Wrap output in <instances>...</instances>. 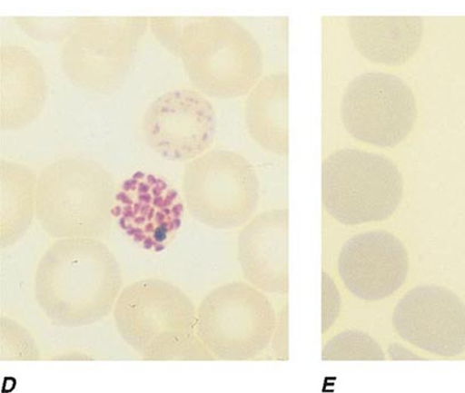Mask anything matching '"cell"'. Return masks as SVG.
Listing matches in <instances>:
<instances>
[{
	"label": "cell",
	"instance_id": "cell-1",
	"mask_svg": "<svg viewBox=\"0 0 465 393\" xmlns=\"http://www.w3.org/2000/svg\"><path fill=\"white\" fill-rule=\"evenodd\" d=\"M123 285L122 267L101 240L60 239L40 259L35 297L52 324L80 329L114 311Z\"/></svg>",
	"mask_w": 465,
	"mask_h": 393
},
{
	"label": "cell",
	"instance_id": "cell-2",
	"mask_svg": "<svg viewBox=\"0 0 465 393\" xmlns=\"http://www.w3.org/2000/svg\"><path fill=\"white\" fill-rule=\"evenodd\" d=\"M116 329L143 359L213 360L198 335V309L176 285L145 279L128 285L114 309Z\"/></svg>",
	"mask_w": 465,
	"mask_h": 393
},
{
	"label": "cell",
	"instance_id": "cell-3",
	"mask_svg": "<svg viewBox=\"0 0 465 393\" xmlns=\"http://www.w3.org/2000/svg\"><path fill=\"white\" fill-rule=\"evenodd\" d=\"M115 193L114 178L95 161L58 160L39 173L35 218L56 240L107 239Z\"/></svg>",
	"mask_w": 465,
	"mask_h": 393
},
{
	"label": "cell",
	"instance_id": "cell-4",
	"mask_svg": "<svg viewBox=\"0 0 465 393\" xmlns=\"http://www.w3.org/2000/svg\"><path fill=\"white\" fill-rule=\"evenodd\" d=\"M173 53L196 91L217 100L252 92L262 74V53L247 30L230 20L187 26Z\"/></svg>",
	"mask_w": 465,
	"mask_h": 393
},
{
	"label": "cell",
	"instance_id": "cell-5",
	"mask_svg": "<svg viewBox=\"0 0 465 393\" xmlns=\"http://www.w3.org/2000/svg\"><path fill=\"white\" fill-rule=\"evenodd\" d=\"M404 195L400 169L386 156L344 149L322 168V200L326 211L343 225L386 221Z\"/></svg>",
	"mask_w": 465,
	"mask_h": 393
},
{
	"label": "cell",
	"instance_id": "cell-6",
	"mask_svg": "<svg viewBox=\"0 0 465 393\" xmlns=\"http://www.w3.org/2000/svg\"><path fill=\"white\" fill-rule=\"evenodd\" d=\"M182 186L191 216L218 231L244 226L256 212L261 196L253 165L227 150H210L189 161Z\"/></svg>",
	"mask_w": 465,
	"mask_h": 393
},
{
	"label": "cell",
	"instance_id": "cell-7",
	"mask_svg": "<svg viewBox=\"0 0 465 393\" xmlns=\"http://www.w3.org/2000/svg\"><path fill=\"white\" fill-rule=\"evenodd\" d=\"M275 329L271 301L247 283L213 290L198 309V335L214 359H252L270 346Z\"/></svg>",
	"mask_w": 465,
	"mask_h": 393
},
{
	"label": "cell",
	"instance_id": "cell-8",
	"mask_svg": "<svg viewBox=\"0 0 465 393\" xmlns=\"http://www.w3.org/2000/svg\"><path fill=\"white\" fill-rule=\"evenodd\" d=\"M418 118L412 89L397 75L368 73L348 84L341 101L344 128L357 141L393 147L410 135Z\"/></svg>",
	"mask_w": 465,
	"mask_h": 393
},
{
	"label": "cell",
	"instance_id": "cell-9",
	"mask_svg": "<svg viewBox=\"0 0 465 393\" xmlns=\"http://www.w3.org/2000/svg\"><path fill=\"white\" fill-rule=\"evenodd\" d=\"M151 150L173 162H185L210 151L217 117L212 102L196 89H173L156 97L142 122Z\"/></svg>",
	"mask_w": 465,
	"mask_h": 393
},
{
	"label": "cell",
	"instance_id": "cell-10",
	"mask_svg": "<svg viewBox=\"0 0 465 393\" xmlns=\"http://www.w3.org/2000/svg\"><path fill=\"white\" fill-rule=\"evenodd\" d=\"M184 210V200L167 181L137 172L116 190L112 214L134 242L161 252L181 230Z\"/></svg>",
	"mask_w": 465,
	"mask_h": 393
},
{
	"label": "cell",
	"instance_id": "cell-11",
	"mask_svg": "<svg viewBox=\"0 0 465 393\" xmlns=\"http://www.w3.org/2000/svg\"><path fill=\"white\" fill-rule=\"evenodd\" d=\"M392 325L402 340L430 354L456 357L465 350V305L449 289L411 290L393 310Z\"/></svg>",
	"mask_w": 465,
	"mask_h": 393
},
{
	"label": "cell",
	"instance_id": "cell-12",
	"mask_svg": "<svg viewBox=\"0 0 465 393\" xmlns=\"http://www.w3.org/2000/svg\"><path fill=\"white\" fill-rule=\"evenodd\" d=\"M339 274L346 288L364 301H380L405 283L409 253L395 235L366 231L348 240L340 252Z\"/></svg>",
	"mask_w": 465,
	"mask_h": 393
},
{
	"label": "cell",
	"instance_id": "cell-13",
	"mask_svg": "<svg viewBox=\"0 0 465 393\" xmlns=\"http://www.w3.org/2000/svg\"><path fill=\"white\" fill-rule=\"evenodd\" d=\"M288 238V209L262 212L244 226L238 259L248 283L262 292H289Z\"/></svg>",
	"mask_w": 465,
	"mask_h": 393
},
{
	"label": "cell",
	"instance_id": "cell-14",
	"mask_svg": "<svg viewBox=\"0 0 465 393\" xmlns=\"http://www.w3.org/2000/svg\"><path fill=\"white\" fill-rule=\"evenodd\" d=\"M48 80L38 57L24 47L0 49V128L19 131L39 118Z\"/></svg>",
	"mask_w": 465,
	"mask_h": 393
},
{
	"label": "cell",
	"instance_id": "cell-15",
	"mask_svg": "<svg viewBox=\"0 0 465 393\" xmlns=\"http://www.w3.org/2000/svg\"><path fill=\"white\" fill-rule=\"evenodd\" d=\"M135 44L107 37L73 39L61 55V66L71 83L84 91L110 93L118 91L131 71Z\"/></svg>",
	"mask_w": 465,
	"mask_h": 393
},
{
	"label": "cell",
	"instance_id": "cell-16",
	"mask_svg": "<svg viewBox=\"0 0 465 393\" xmlns=\"http://www.w3.org/2000/svg\"><path fill=\"white\" fill-rule=\"evenodd\" d=\"M347 25L357 51L374 64H404L421 46L420 16H351Z\"/></svg>",
	"mask_w": 465,
	"mask_h": 393
},
{
	"label": "cell",
	"instance_id": "cell-17",
	"mask_svg": "<svg viewBox=\"0 0 465 393\" xmlns=\"http://www.w3.org/2000/svg\"><path fill=\"white\" fill-rule=\"evenodd\" d=\"M288 74H271L250 92L245 102V126L252 140L277 155L289 150Z\"/></svg>",
	"mask_w": 465,
	"mask_h": 393
},
{
	"label": "cell",
	"instance_id": "cell-18",
	"mask_svg": "<svg viewBox=\"0 0 465 393\" xmlns=\"http://www.w3.org/2000/svg\"><path fill=\"white\" fill-rule=\"evenodd\" d=\"M38 176L25 164L0 161V247L15 245L28 233L35 216Z\"/></svg>",
	"mask_w": 465,
	"mask_h": 393
},
{
	"label": "cell",
	"instance_id": "cell-19",
	"mask_svg": "<svg viewBox=\"0 0 465 393\" xmlns=\"http://www.w3.org/2000/svg\"><path fill=\"white\" fill-rule=\"evenodd\" d=\"M323 360H384L381 347L372 338L357 330H347L326 343Z\"/></svg>",
	"mask_w": 465,
	"mask_h": 393
}]
</instances>
